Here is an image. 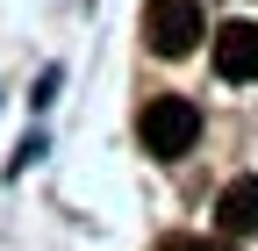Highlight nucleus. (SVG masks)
Segmentation results:
<instances>
[{
    "label": "nucleus",
    "instance_id": "f257e3e1",
    "mask_svg": "<svg viewBox=\"0 0 258 251\" xmlns=\"http://www.w3.org/2000/svg\"><path fill=\"white\" fill-rule=\"evenodd\" d=\"M137 137H144L151 158H186V151L201 144V108L179 101V93H158V101H144V115H137Z\"/></svg>",
    "mask_w": 258,
    "mask_h": 251
},
{
    "label": "nucleus",
    "instance_id": "f03ea898",
    "mask_svg": "<svg viewBox=\"0 0 258 251\" xmlns=\"http://www.w3.org/2000/svg\"><path fill=\"white\" fill-rule=\"evenodd\" d=\"M144 43L158 57H186L208 43V22H201V0H151L144 8Z\"/></svg>",
    "mask_w": 258,
    "mask_h": 251
},
{
    "label": "nucleus",
    "instance_id": "7ed1b4c3",
    "mask_svg": "<svg viewBox=\"0 0 258 251\" xmlns=\"http://www.w3.org/2000/svg\"><path fill=\"white\" fill-rule=\"evenodd\" d=\"M208 43H215V72L230 79V86L258 79V22H222Z\"/></svg>",
    "mask_w": 258,
    "mask_h": 251
},
{
    "label": "nucleus",
    "instance_id": "20e7f679",
    "mask_svg": "<svg viewBox=\"0 0 258 251\" xmlns=\"http://www.w3.org/2000/svg\"><path fill=\"white\" fill-rule=\"evenodd\" d=\"M215 230L230 237V244H237V237H258V179H251V172L215 194Z\"/></svg>",
    "mask_w": 258,
    "mask_h": 251
},
{
    "label": "nucleus",
    "instance_id": "39448f33",
    "mask_svg": "<svg viewBox=\"0 0 258 251\" xmlns=\"http://www.w3.org/2000/svg\"><path fill=\"white\" fill-rule=\"evenodd\" d=\"M165 251H237V244H230V237H172Z\"/></svg>",
    "mask_w": 258,
    "mask_h": 251
}]
</instances>
